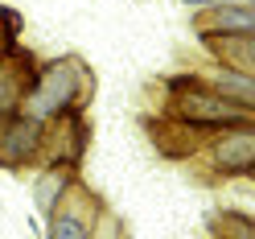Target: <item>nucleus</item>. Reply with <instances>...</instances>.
I'll return each mask as SVG.
<instances>
[{
    "label": "nucleus",
    "mask_w": 255,
    "mask_h": 239,
    "mask_svg": "<svg viewBox=\"0 0 255 239\" xmlns=\"http://www.w3.org/2000/svg\"><path fill=\"white\" fill-rule=\"evenodd\" d=\"M41 149V124L29 116H12L0 124V165H21Z\"/></svg>",
    "instance_id": "4"
},
{
    "label": "nucleus",
    "mask_w": 255,
    "mask_h": 239,
    "mask_svg": "<svg viewBox=\"0 0 255 239\" xmlns=\"http://www.w3.org/2000/svg\"><path fill=\"white\" fill-rule=\"evenodd\" d=\"M255 161V136L247 132V124H239L235 132H227L214 145V165L222 173H247Z\"/></svg>",
    "instance_id": "5"
},
{
    "label": "nucleus",
    "mask_w": 255,
    "mask_h": 239,
    "mask_svg": "<svg viewBox=\"0 0 255 239\" xmlns=\"http://www.w3.org/2000/svg\"><path fill=\"white\" fill-rule=\"evenodd\" d=\"M50 239H91V227L78 215H58L50 219Z\"/></svg>",
    "instance_id": "10"
},
{
    "label": "nucleus",
    "mask_w": 255,
    "mask_h": 239,
    "mask_svg": "<svg viewBox=\"0 0 255 239\" xmlns=\"http://www.w3.org/2000/svg\"><path fill=\"white\" fill-rule=\"evenodd\" d=\"M29 83H33V58L17 54V50H4L0 54V120L17 111Z\"/></svg>",
    "instance_id": "3"
},
{
    "label": "nucleus",
    "mask_w": 255,
    "mask_h": 239,
    "mask_svg": "<svg viewBox=\"0 0 255 239\" xmlns=\"http://www.w3.org/2000/svg\"><path fill=\"white\" fill-rule=\"evenodd\" d=\"M202 41H206V50H210V54L227 58L235 74H251V58H255L251 54V33H222V37L202 33Z\"/></svg>",
    "instance_id": "6"
},
{
    "label": "nucleus",
    "mask_w": 255,
    "mask_h": 239,
    "mask_svg": "<svg viewBox=\"0 0 255 239\" xmlns=\"http://www.w3.org/2000/svg\"><path fill=\"white\" fill-rule=\"evenodd\" d=\"M66 182H70V169L66 165H50L37 178V186H33V198H37V206L41 211H54L58 206V198H62V190H66Z\"/></svg>",
    "instance_id": "7"
},
{
    "label": "nucleus",
    "mask_w": 255,
    "mask_h": 239,
    "mask_svg": "<svg viewBox=\"0 0 255 239\" xmlns=\"http://www.w3.org/2000/svg\"><path fill=\"white\" fill-rule=\"evenodd\" d=\"M185 8H218V4H231V0H181Z\"/></svg>",
    "instance_id": "12"
},
{
    "label": "nucleus",
    "mask_w": 255,
    "mask_h": 239,
    "mask_svg": "<svg viewBox=\"0 0 255 239\" xmlns=\"http://www.w3.org/2000/svg\"><path fill=\"white\" fill-rule=\"evenodd\" d=\"M173 91H177V116L189 120L194 128H210V124H231V128H239V124H247V111L243 107L218 99V95L206 91L198 78H189V83L177 78Z\"/></svg>",
    "instance_id": "2"
},
{
    "label": "nucleus",
    "mask_w": 255,
    "mask_h": 239,
    "mask_svg": "<svg viewBox=\"0 0 255 239\" xmlns=\"http://www.w3.org/2000/svg\"><path fill=\"white\" fill-rule=\"evenodd\" d=\"M218 99H227V103H239V107H251V99H255V87H251V74H235V70H222L218 74Z\"/></svg>",
    "instance_id": "9"
},
{
    "label": "nucleus",
    "mask_w": 255,
    "mask_h": 239,
    "mask_svg": "<svg viewBox=\"0 0 255 239\" xmlns=\"http://www.w3.org/2000/svg\"><path fill=\"white\" fill-rule=\"evenodd\" d=\"M210 29H214V37H218V33H251V29H255V17H251L247 4H218Z\"/></svg>",
    "instance_id": "8"
},
{
    "label": "nucleus",
    "mask_w": 255,
    "mask_h": 239,
    "mask_svg": "<svg viewBox=\"0 0 255 239\" xmlns=\"http://www.w3.org/2000/svg\"><path fill=\"white\" fill-rule=\"evenodd\" d=\"M83 95V70L78 62H54L45 66L25 91V107H29V120H45V116H66L74 107V99Z\"/></svg>",
    "instance_id": "1"
},
{
    "label": "nucleus",
    "mask_w": 255,
    "mask_h": 239,
    "mask_svg": "<svg viewBox=\"0 0 255 239\" xmlns=\"http://www.w3.org/2000/svg\"><path fill=\"white\" fill-rule=\"evenodd\" d=\"M214 235L218 239H255V227H251V219H243V215H222L214 223Z\"/></svg>",
    "instance_id": "11"
}]
</instances>
